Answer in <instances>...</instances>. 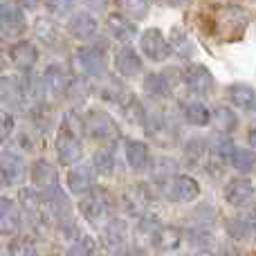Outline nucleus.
I'll list each match as a JSON object with an SVG mask.
<instances>
[{"label": "nucleus", "instance_id": "37998d69", "mask_svg": "<svg viewBox=\"0 0 256 256\" xmlns=\"http://www.w3.org/2000/svg\"><path fill=\"white\" fill-rule=\"evenodd\" d=\"M14 126H16V122H14L12 112L0 110V142H4V140H9V137H12Z\"/></svg>", "mask_w": 256, "mask_h": 256}, {"label": "nucleus", "instance_id": "58836bf2", "mask_svg": "<svg viewBox=\"0 0 256 256\" xmlns=\"http://www.w3.org/2000/svg\"><path fill=\"white\" fill-rule=\"evenodd\" d=\"M92 254H94V238H90V236H81L66 252V256H92Z\"/></svg>", "mask_w": 256, "mask_h": 256}, {"label": "nucleus", "instance_id": "a211bd4d", "mask_svg": "<svg viewBox=\"0 0 256 256\" xmlns=\"http://www.w3.org/2000/svg\"><path fill=\"white\" fill-rule=\"evenodd\" d=\"M68 32L79 40H88L90 36H94V32H97V20H94L92 14L79 12L70 18V22H68Z\"/></svg>", "mask_w": 256, "mask_h": 256}, {"label": "nucleus", "instance_id": "2eb2a0df", "mask_svg": "<svg viewBox=\"0 0 256 256\" xmlns=\"http://www.w3.org/2000/svg\"><path fill=\"white\" fill-rule=\"evenodd\" d=\"M115 70L120 72L124 79H132L142 72V58L132 48H120L115 52Z\"/></svg>", "mask_w": 256, "mask_h": 256}, {"label": "nucleus", "instance_id": "1a4fd4ad", "mask_svg": "<svg viewBox=\"0 0 256 256\" xmlns=\"http://www.w3.org/2000/svg\"><path fill=\"white\" fill-rule=\"evenodd\" d=\"M182 79H184L186 88L196 94H207L209 90H212V84H214L212 72H209L204 66H200V63H191V66L184 70Z\"/></svg>", "mask_w": 256, "mask_h": 256}, {"label": "nucleus", "instance_id": "ea45409f", "mask_svg": "<svg viewBox=\"0 0 256 256\" xmlns=\"http://www.w3.org/2000/svg\"><path fill=\"white\" fill-rule=\"evenodd\" d=\"M186 158L191 164H200L202 160H207V144L202 140H191L186 144Z\"/></svg>", "mask_w": 256, "mask_h": 256}, {"label": "nucleus", "instance_id": "0eeeda50", "mask_svg": "<svg viewBox=\"0 0 256 256\" xmlns=\"http://www.w3.org/2000/svg\"><path fill=\"white\" fill-rule=\"evenodd\" d=\"M25 160L14 150H2L0 153V178L4 184H18L25 178Z\"/></svg>", "mask_w": 256, "mask_h": 256}, {"label": "nucleus", "instance_id": "4c0bfd02", "mask_svg": "<svg viewBox=\"0 0 256 256\" xmlns=\"http://www.w3.org/2000/svg\"><path fill=\"white\" fill-rule=\"evenodd\" d=\"M7 250H9V256H36L34 243H32L30 238H25V236L14 238L12 243L7 245Z\"/></svg>", "mask_w": 256, "mask_h": 256}, {"label": "nucleus", "instance_id": "c9c22d12", "mask_svg": "<svg viewBox=\"0 0 256 256\" xmlns=\"http://www.w3.org/2000/svg\"><path fill=\"white\" fill-rule=\"evenodd\" d=\"M184 120L189 122L191 126H207L209 120H212V115H209V110L202 106V104L194 102L184 108Z\"/></svg>", "mask_w": 256, "mask_h": 256}, {"label": "nucleus", "instance_id": "c03bdc74", "mask_svg": "<svg viewBox=\"0 0 256 256\" xmlns=\"http://www.w3.org/2000/svg\"><path fill=\"white\" fill-rule=\"evenodd\" d=\"M234 150H236V146H234V142L232 140H220L218 142V146H216V153H218V158H222V160H232V155H234Z\"/></svg>", "mask_w": 256, "mask_h": 256}, {"label": "nucleus", "instance_id": "cd10ccee", "mask_svg": "<svg viewBox=\"0 0 256 256\" xmlns=\"http://www.w3.org/2000/svg\"><path fill=\"white\" fill-rule=\"evenodd\" d=\"M126 234H128V225H126V220H122V218H112V220H108L106 230H104V238H106V243L110 245V248H120V245H124Z\"/></svg>", "mask_w": 256, "mask_h": 256}, {"label": "nucleus", "instance_id": "09e8293b", "mask_svg": "<svg viewBox=\"0 0 256 256\" xmlns=\"http://www.w3.org/2000/svg\"><path fill=\"white\" fill-rule=\"evenodd\" d=\"M4 63H7V61H4V56H2V54H0V72L4 70Z\"/></svg>", "mask_w": 256, "mask_h": 256}, {"label": "nucleus", "instance_id": "412c9836", "mask_svg": "<svg viewBox=\"0 0 256 256\" xmlns=\"http://www.w3.org/2000/svg\"><path fill=\"white\" fill-rule=\"evenodd\" d=\"M32 182L40 189H52L58 182V173L48 160H36L32 166Z\"/></svg>", "mask_w": 256, "mask_h": 256}, {"label": "nucleus", "instance_id": "c85d7f7f", "mask_svg": "<svg viewBox=\"0 0 256 256\" xmlns=\"http://www.w3.org/2000/svg\"><path fill=\"white\" fill-rule=\"evenodd\" d=\"M90 92H92V86H90V81L84 79V76L70 79V84H68V88H66V97L74 104L86 102V99L90 97Z\"/></svg>", "mask_w": 256, "mask_h": 256}, {"label": "nucleus", "instance_id": "423d86ee", "mask_svg": "<svg viewBox=\"0 0 256 256\" xmlns=\"http://www.w3.org/2000/svg\"><path fill=\"white\" fill-rule=\"evenodd\" d=\"M140 48L150 61H166L168 54H171V45L164 38V34L160 30H146L140 38Z\"/></svg>", "mask_w": 256, "mask_h": 256}, {"label": "nucleus", "instance_id": "f704fd0d", "mask_svg": "<svg viewBox=\"0 0 256 256\" xmlns=\"http://www.w3.org/2000/svg\"><path fill=\"white\" fill-rule=\"evenodd\" d=\"M92 166L102 176H112V171H115V153H112V148H99L94 153Z\"/></svg>", "mask_w": 256, "mask_h": 256}, {"label": "nucleus", "instance_id": "a19ab883", "mask_svg": "<svg viewBox=\"0 0 256 256\" xmlns=\"http://www.w3.org/2000/svg\"><path fill=\"white\" fill-rule=\"evenodd\" d=\"M225 230H227V234H230L232 238L243 240L245 236L250 234V222H245L243 218H230V220L225 222Z\"/></svg>", "mask_w": 256, "mask_h": 256}, {"label": "nucleus", "instance_id": "6ab92c4d", "mask_svg": "<svg viewBox=\"0 0 256 256\" xmlns=\"http://www.w3.org/2000/svg\"><path fill=\"white\" fill-rule=\"evenodd\" d=\"M150 243H153L155 250H160V252H171V250H178L182 243V232L178 230V227H158V230L153 232V238H150Z\"/></svg>", "mask_w": 256, "mask_h": 256}, {"label": "nucleus", "instance_id": "20e7f679", "mask_svg": "<svg viewBox=\"0 0 256 256\" xmlns=\"http://www.w3.org/2000/svg\"><path fill=\"white\" fill-rule=\"evenodd\" d=\"M74 63L86 76L106 74V58H104V50L94 48V45H84V48L76 50Z\"/></svg>", "mask_w": 256, "mask_h": 256}, {"label": "nucleus", "instance_id": "3c124183", "mask_svg": "<svg viewBox=\"0 0 256 256\" xmlns=\"http://www.w3.org/2000/svg\"><path fill=\"white\" fill-rule=\"evenodd\" d=\"M254 216H256V214H254Z\"/></svg>", "mask_w": 256, "mask_h": 256}, {"label": "nucleus", "instance_id": "de8ad7c7", "mask_svg": "<svg viewBox=\"0 0 256 256\" xmlns=\"http://www.w3.org/2000/svg\"><path fill=\"white\" fill-rule=\"evenodd\" d=\"M250 146H252V150H256V128L250 130Z\"/></svg>", "mask_w": 256, "mask_h": 256}, {"label": "nucleus", "instance_id": "4468645a", "mask_svg": "<svg viewBox=\"0 0 256 256\" xmlns=\"http://www.w3.org/2000/svg\"><path fill=\"white\" fill-rule=\"evenodd\" d=\"M9 58H12V63L16 68H20V70H32L34 63L38 61V50H36V45L30 43V40H18V43H14L12 48H9Z\"/></svg>", "mask_w": 256, "mask_h": 256}, {"label": "nucleus", "instance_id": "c756f323", "mask_svg": "<svg viewBox=\"0 0 256 256\" xmlns=\"http://www.w3.org/2000/svg\"><path fill=\"white\" fill-rule=\"evenodd\" d=\"M120 14H124L130 20H142L148 14V0H115Z\"/></svg>", "mask_w": 256, "mask_h": 256}, {"label": "nucleus", "instance_id": "a18cd8bd", "mask_svg": "<svg viewBox=\"0 0 256 256\" xmlns=\"http://www.w3.org/2000/svg\"><path fill=\"white\" fill-rule=\"evenodd\" d=\"M40 2H43V0H16L18 7H20V9H30V12H32V9H38Z\"/></svg>", "mask_w": 256, "mask_h": 256}, {"label": "nucleus", "instance_id": "8fccbe9b", "mask_svg": "<svg viewBox=\"0 0 256 256\" xmlns=\"http://www.w3.org/2000/svg\"><path fill=\"white\" fill-rule=\"evenodd\" d=\"M122 256H140L137 252H126V254H122Z\"/></svg>", "mask_w": 256, "mask_h": 256}, {"label": "nucleus", "instance_id": "dca6fc26", "mask_svg": "<svg viewBox=\"0 0 256 256\" xmlns=\"http://www.w3.org/2000/svg\"><path fill=\"white\" fill-rule=\"evenodd\" d=\"M68 84H70V79H68L66 70H63L61 66H56V63H52V66H48V70L43 72V86H45V94H52V97H63L66 94V88Z\"/></svg>", "mask_w": 256, "mask_h": 256}, {"label": "nucleus", "instance_id": "a878e982", "mask_svg": "<svg viewBox=\"0 0 256 256\" xmlns=\"http://www.w3.org/2000/svg\"><path fill=\"white\" fill-rule=\"evenodd\" d=\"M212 124L218 132H232V130H236V126H238V117H236V112L232 110V108L218 106L212 115Z\"/></svg>", "mask_w": 256, "mask_h": 256}, {"label": "nucleus", "instance_id": "ddd939ff", "mask_svg": "<svg viewBox=\"0 0 256 256\" xmlns=\"http://www.w3.org/2000/svg\"><path fill=\"white\" fill-rule=\"evenodd\" d=\"M108 25V32H110V36L115 40H120V43H132L137 36V27L132 25L130 18H126L124 14H110L106 20Z\"/></svg>", "mask_w": 256, "mask_h": 256}, {"label": "nucleus", "instance_id": "7c9ffc66", "mask_svg": "<svg viewBox=\"0 0 256 256\" xmlns=\"http://www.w3.org/2000/svg\"><path fill=\"white\" fill-rule=\"evenodd\" d=\"M120 108H122V112L126 115V120H128V122H132V124H142V126H146V110H144V106H142V104L137 102V97L128 94L126 102L122 104Z\"/></svg>", "mask_w": 256, "mask_h": 256}, {"label": "nucleus", "instance_id": "473e14b6", "mask_svg": "<svg viewBox=\"0 0 256 256\" xmlns=\"http://www.w3.org/2000/svg\"><path fill=\"white\" fill-rule=\"evenodd\" d=\"M99 94H102L106 102H112V104H117V106H122V104L126 102V97H128L130 92L122 88V84H117L115 79H106V84L102 86Z\"/></svg>", "mask_w": 256, "mask_h": 256}, {"label": "nucleus", "instance_id": "b1692460", "mask_svg": "<svg viewBox=\"0 0 256 256\" xmlns=\"http://www.w3.org/2000/svg\"><path fill=\"white\" fill-rule=\"evenodd\" d=\"M34 32L50 48H58V43H61V30H58V25H54L50 18H36Z\"/></svg>", "mask_w": 256, "mask_h": 256}, {"label": "nucleus", "instance_id": "49530a36", "mask_svg": "<svg viewBox=\"0 0 256 256\" xmlns=\"http://www.w3.org/2000/svg\"><path fill=\"white\" fill-rule=\"evenodd\" d=\"M162 2L166 4V7H184L189 0H162Z\"/></svg>", "mask_w": 256, "mask_h": 256}, {"label": "nucleus", "instance_id": "72a5a7b5", "mask_svg": "<svg viewBox=\"0 0 256 256\" xmlns=\"http://www.w3.org/2000/svg\"><path fill=\"white\" fill-rule=\"evenodd\" d=\"M232 166L240 173H252L256 168V155L252 150H245V148H236L234 155H232Z\"/></svg>", "mask_w": 256, "mask_h": 256}, {"label": "nucleus", "instance_id": "f257e3e1", "mask_svg": "<svg viewBox=\"0 0 256 256\" xmlns=\"http://www.w3.org/2000/svg\"><path fill=\"white\" fill-rule=\"evenodd\" d=\"M81 132H84V120H79L74 112H68L56 132V155L61 164H76L81 160L84 155Z\"/></svg>", "mask_w": 256, "mask_h": 256}, {"label": "nucleus", "instance_id": "79ce46f5", "mask_svg": "<svg viewBox=\"0 0 256 256\" xmlns=\"http://www.w3.org/2000/svg\"><path fill=\"white\" fill-rule=\"evenodd\" d=\"M48 2V12L52 14L54 18H66L72 14V7H74V0H45Z\"/></svg>", "mask_w": 256, "mask_h": 256}, {"label": "nucleus", "instance_id": "4be33fe9", "mask_svg": "<svg viewBox=\"0 0 256 256\" xmlns=\"http://www.w3.org/2000/svg\"><path fill=\"white\" fill-rule=\"evenodd\" d=\"M20 230V214L9 198H0V234H16Z\"/></svg>", "mask_w": 256, "mask_h": 256}, {"label": "nucleus", "instance_id": "2f4dec72", "mask_svg": "<svg viewBox=\"0 0 256 256\" xmlns=\"http://www.w3.org/2000/svg\"><path fill=\"white\" fill-rule=\"evenodd\" d=\"M144 92L150 97H166L171 92V84L164 79V74H148L144 79Z\"/></svg>", "mask_w": 256, "mask_h": 256}, {"label": "nucleus", "instance_id": "f3484780", "mask_svg": "<svg viewBox=\"0 0 256 256\" xmlns=\"http://www.w3.org/2000/svg\"><path fill=\"white\" fill-rule=\"evenodd\" d=\"M43 202H48L50 207V216L54 220H66L70 216V202H68L66 194H63L58 186H52V189H45V196H40Z\"/></svg>", "mask_w": 256, "mask_h": 256}, {"label": "nucleus", "instance_id": "bb28decb", "mask_svg": "<svg viewBox=\"0 0 256 256\" xmlns=\"http://www.w3.org/2000/svg\"><path fill=\"white\" fill-rule=\"evenodd\" d=\"M168 45H171V52L178 54L180 58H191V54H194L191 38L186 36L184 30H180V27H173L171 30V40H168Z\"/></svg>", "mask_w": 256, "mask_h": 256}, {"label": "nucleus", "instance_id": "9d476101", "mask_svg": "<svg viewBox=\"0 0 256 256\" xmlns=\"http://www.w3.org/2000/svg\"><path fill=\"white\" fill-rule=\"evenodd\" d=\"M254 198V184L248 178H234L225 186V200L232 207H245Z\"/></svg>", "mask_w": 256, "mask_h": 256}, {"label": "nucleus", "instance_id": "7ed1b4c3", "mask_svg": "<svg viewBox=\"0 0 256 256\" xmlns=\"http://www.w3.org/2000/svg\"><path fill=\"white\" fill-rule=\"evenodd\" d=\"M84 130L92 140H102V142H112L115 137H120V128H117L115 120L104 110H90L84 117Z\"/></svg>", "mask_w": 256, "mask_h": 256}, {"label": "nucleus", "instance_id": "5701e85b", "mask_svg": "<svg viewBox=\"0 0 256 256\" xmlns=\"http://www.w3.org/2000/svg\"><path fill=\"white\" fill-rule=\"evenodd\" d=\"M227 97H230V102L234 104V106L243 108V110H252L256 106V92L252 86L248 84H234L227 88Z\"/></svg>", "mask_w": 256, "mask_h": 256}, {"label": "nucleus", "instance_id": "6e6552de", "mask_svg": "<svg viewBox=\"0 0 256 256\" xmlns=\"http://www.w3.org/2000/svg\"><path fill=\"white\" fill-rule=\"evenodd\" d=\"M200 196V184L191 176H178L168 182V198L173 202H191Z\"/></svg>", "mask_w": 256, "mask_h": 256}, {"label": "nucleus", "instance_id": "e433bc0d", "mask_svg": "<svg viewBox=\"0 0 256 256\" xmlns=\"http://www.w3.org/2000/svg\"><path fill=\"white\" fill-rule=\"evenodd\" d=\"M20 204L22 209H25L27 214H32V216H38L40 214V204H43V198H40V194H36L34 189H20Z\"/></svg>", "mask_w": 256, "mask_h": 256}, {"label": "nucleus", "instance_id": "f8f14e48", "mask_svg": "<svg viewBox=\"0 0 256 256\" xmlns=\"http://www.w3.org/2000/svg\"><path fill=\"white\" fill-rule=\"evenodd\" d=\"M94 180V166L92 164H74L68 173V186L74 196H84L88 189H92Z\"/></svg>", "mask_w": 256, "mask_h": 256}, {"label": "nucleus", "instance_id": "393cba45", "mask_svg": "<svg viewBox=\"0 0 256 256\" xmlns=\"http://www.w3.org/2000/svg\"><path fill=\"white\" fill-rule=\"evenodd\" d=\"M124 202H126V207L130 209V214H142V209L150 202V196H148L146 184H132L130 189L126 191Z\"/></svg>", "mask_w": 256, "mask_h": 256}, {"label": "nucleus", "instance_id": "aec40b11", "mask_svg": "<svg viewBox=\"0 0 256 256\" xmlns=\"http://www.w3.org/2000/svg\"><path fill=\"white\" fill-rule=\"evenodd\" d=\"M126 162L132 171H146L150 164L148 146L140 140H128L126 142Z\"/></svg>", "mask_w": 256, "mask_h": 256}, {"label": "nucleus", "instance_id": "39448f33", "mask_svg": "<svg viewBox=\"0 0 256 256\" xmlns=\"http://www.w3.org/2000/svg\"><path fill=\"white\" fill-rule=\"evenodd\" d=\"M0 27L7 36H20L27 30L25 14L16 4V0H2L0 2Z\"/></svg>", "mask_w": 256, "mask_h": 256}, {"label": "nucleus", "instance_id": "9b49d317", "mask_svg": "<svg viewBox=\"0 0 256 256\" xmlns=\"http://www.w3.org/2000/svg\"><path fill=\"white\" fill-rule=\"evenodd\" d=\"M25 102V86L18 76H2L0 79V104L9 108H20Z\"/></svg>", "mask_w": 256, "mask_h": 256}, {"label": "nucleus", "instance_id": "f03ea898", "mask_svg": "<svg viewBox=\"0 0 256 256\" xmlns=\"http://www.w3.org/2000/svg\"><path fill=\"white\" fill-rule=\"evenodd\" d=\"M110 204H112L110 194H108L106 189H102V186H92V189H88L84 194V198H81L79 212L86 220L99 222L108 212H110Z\"/></svg>", "mask_w": 256, "mask_h": 256}]
</instances>
